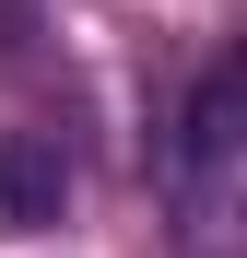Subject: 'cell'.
<instances>
[{
    "label": "cell",
    "mask_w": 247,
    "mask_h": 258,
    "mask_svg": "<svg viewBox=\"0 0 247 258\" xmlns=\"http://www.w3.org/2000/svg\"><path fill=\"white\" fill-rule=\"evenodd\" d=\"M35 24H47V0H0V59H24V47H35Z\"/></svg>",
    "instance_id": "cell-3"
},
{
    "label": "cell",
    "mask_w": 247,
    "mask_h": 258,
    "mask_svg": "<svg viewBox=\"0 0 247 258\" xmlns=\"http://www.w3.org/2000/svg\"><path fill=\"white\" fill-rule=\"evenodd\" d=\"M71 211V153L47 129H0V235H59Z\"/></svg>",
    "instance_id": "cell-2"
},
{
    "label": "cell",
    "mask_w": 247,
    "mask_h": 258,
    "mask_svg": "<svg viewBox=\"0 0 247 258\" xmlns=\"http://www.w3.org/2000/svg\"><path fill=\"white\" fill-rule=\"evenodd\" d=\"M235 211H247V59L212 47L188 71L177 117H165V223H177V258H235Z\"/></svg>",
    "instance_id": "cell-1"
}]
</instances>
